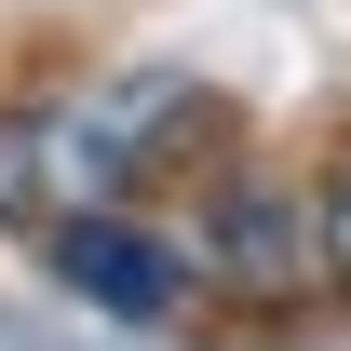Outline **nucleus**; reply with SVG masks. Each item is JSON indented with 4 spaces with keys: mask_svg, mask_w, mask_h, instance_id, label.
Listing matches in <instances>:
<instances>
[{
    "mask_svg": "<svg viewBox=\"0 0 351 351\" xmlns=\"http://www.w3.org/2000/svg\"><path fill=\"white\" fill-rule=\"evenodd\" d=\"M203 122H217V108H203V82H176V68H135V82L82 95V108H41V122L14 135V149H0V203H14V217H41V230L108 217L135 176H162Z\"/></svg>",
    "mask_w": 351,
    "mask_h": 351,
    "instance_id": "1",
    "label": "nucleus"
},
{
    "mask_svg": "<svg viewBox=\"0 0 351 351\" xmlns=\"http://www.w3.org/2000/svg\"><path fill=\"white\" fill-rule=\"evenodd\" d=\"M203 284H230V298H298L311 284V217L284 203V189H217L203 203Z\"/></svg>",
    "mask_w": 351,
    "mask_h": 351,
    "instance_id": "2",
    "label": "nucleus"
},
{
    "mask_svg": "<svg viewBox=\"0 0 351 351\" xmlns=\"http://www.w3.org/2000/svg\"><path fill=\"white\" fill-rule=\"evenodd\" d=\"M41 243H54V270H68L95 311H122V324H162V311L189 298V270H176L135 217H68V230H41Z\"/></svg>",
    "mask_w": 351,
    "mask_h": 351,
    "instance_id": "3",
    "label": "nucleus"
},
{
    "mask_svg": "<svg viewBox=\"0 0 351 351\" xmlns=\"http://www.w3.org/2000/svg\"><path fill=\"white\" fill-rule=\"evenodd\" d=\"M311 257L351 284V162H338V189H324V217H311Z\"/></svg>",
    "mask_w": 351,
    "mask_h": 351,
    "instance_id": "4",
    "label": "nucleus"
}]
</instances>
